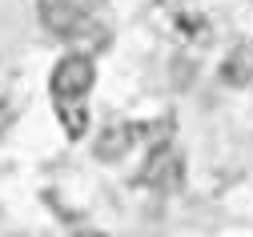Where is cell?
Returning a JSON list of instances; mask_svg holds the SVG:
<instances>
[{"label":"cell","mask_w":253,"mask_h":237,"mask_svg":"<svg viewBox=\"0 0 253 237\" xmlns=\"http://www.w3.org/2000/svg\"><path fill=\"white\" fill-rule=\"evenodd\" d=\"M92 85H97V69H92V56L88 52H69V56H60L56 60V69H52V96L56 100H73V96H84Z\"/></svg>","instance_id":"cell-1"},{"label":"cell","mask_w":253,"mask_h":237,"mask_svg":"<svg viewBox=\"0 0 253 237\" xmlns=\"http://www.w3.org/2000/svg\"><path fill=\"white\" fill-rule=\"evenodd\" d=\"M137 181L149 185V189H173V185L181 181V157H177L169 145H157V149L149 153L145 169L137 173Z\"/></svg>","instance_id":"cell-2"},{"label":"cell","mask_w":253,"mask_h":237,"mask_svg":"<svg viewBox=\"0 0 253 237\" xmlns=\"http://www.w3.org/2000/svg\"><path fill=\"white\" fill-rule=\"evenodd\" d=\"M81 20H84V12L73 4V0H44L41 4V24L52 32V37H60V41H69L81 28Z\"/></svg>","instance_id":"cell-3"},{"label":"cell","mask_w":253,"mask_h":237,"mask_svg":"<svg viewBox=\"0 0 253 237\" xmlns=\"http://www.w3.org/2000/svg\"><path fill=\"white\" fill-rule=\"evenodd\" d=\"M137 145V137H133V125H109L97 141H92V153H97L105 165H113V161H121L125 153H129Z\"/></svg>","instance_id":"cell-4"},{"label":"cell","mask_w":253,"mask_h":237,"mask_svg":"<svg viewBox=\"0 0 253 237\" xmlns=\"http://www.w3.org/2000/svg\"><path fill=\"white\" fill-rule=\"evenodd\" d=\"M221 81L233 85V89H245L253 81V45H237L225 56V64H221Z\"/></svg>","instance_id":"cell-5"},{"label":"cell","mask_w":253,"mask_h":237,"mask_svg":"<svg viewBox=\"0 0 253 237\" xmlns=\"http://www.w3.org/2000/svg\"><path fill=\"white\" fill-rule=\"evenodd\" d=\"M69 45H73V52H88V56H97L101 48H109V28H101L97 20H81V28L69 37Z\"/></svg>","instance_id":"cell-6"},{"label":"cell","mask_w":253,"mask_h":237,"mask_svg":"<svg viewBox=\"0 0 253 237\" xmlns=\"http://www.w3.org/2000/svg\"><path fill=\"white\" fill-rule=\"evenodd\" d=\"M56 117H60V125H65L69 141H77V137H84V133H88V109L81 105V96L56 100Z\"/></svg>","instance_id":"cell-7"},{"label":"cell","mask_w":253,"mask_h":237,"mask_svg":"<svg viewBox=\"0 0 253 237\" xmlns=\"http://www.w3.org/2000/svg\"><path fill=\"white\" fill-rule=\"evenodd\" d=\"M8 125H12V105H8V100H0V137L8 133Z\"/></svg>","instance_id":"cell-8"},{"label":"cell","mask_w":253,"mask_h":237,"mask_svg":"<svg viewBox=\"0 0 253 237\" xmlns=\"http://www.w3.org/2000/svg\"><path fill=\"white\" fill-rule=\"evenodd\" d=\"M73 237H105V233H97V229H81V233H73Z\"/></svg>","instance_id":"cell-9"}]
</instances>
